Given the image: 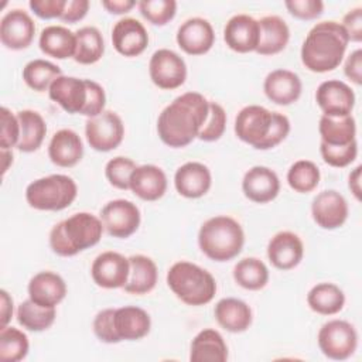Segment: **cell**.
<instances>
[{
    "instance_id": "1",
    "label": "cell",
    "mask_w": 362,
    "mask_h": 362,
    "mask_svg": "<svg viewBox=\"0 0 362 362\" xmlns=\"http://www.w3.org/2000/svg\"><path fill=\"white\" fill-rule=\"evenodd\" d=\"M209 112V102L198 92H185L165 106L157 119L160 140L181 148L198 137Z\"/></svg>"
},
{
    "instance_id": "2",
    "label": "cell",
    "mask_w": 362,
    "mask_h": 362,
    "mask_svg": "<svg viewBox=\"0 0 362 362\" xmlns=\"http://www.w3.org/2000/svg\"><path fill=\"white\" fill-rule=\"evenodd\" d=\"M348 44L349 40L341 23H317L301 45V62L311 72L334 71L342 62Z\"/></svg>"
},
{
    "instance_id": "3",
    "label": "cell",
    "mask_w": 362,
    "mask_h": 362,
    "mask_svg": "<svg viewBox=\"0 0 362 362\" xmlns=\"http://www.w3.org/2000/svg\"><path fill=\"white\" fill-rule=\"evenodd\" d=\"M286 115L270 112L260 105H249L235 117V134L256 150H270L279 146L290 133Z\"/></svg>"
},
{
    "instance_id": "4",
    "label": "cell",
    "mask_w": 362,
    "mask_h": 362,
    "mask_svg": "<svg viewBox=\"0 0 362 362\" xmlns=\"http://www.w3.org/2000/svg\"><path fill=\"white\" fill-rule=\"evenodd\" d=\"M102 233L103 223L98 216L78 212L52 226L49 246L58 256L69 257L98 245Z\"/></svg>"
},
{
    "instance_id": "5",
    "label": "cell",
    "mask_w": 362,
    "mask_h": 362,
    "mask_svg": "<svg viewBox=\"0 0 362 362\" xmlns=\"http://www.w3.org/2000/svg\"><path fill=\"white\" fill-rule=\"evenodd\" d=\"M198 245L201 252L211 260L228 262L242 252L245 232L232 216L216 215L201 225Z\"/></svg>"
},
{
    "instance_id": "6",
    "label": "cell",
    "mask_w": 362,
    "mask_h": 362,
    "mask_svg": "<svg viewBox=\"0 0 362 362\" xmlns=\"http://www.w3.org/2000/svg\"><path fill=\"white\" fill-rule=\"evenodd\" d=\"M170 290L188 305H205L216 293L214 276L201 266L191 262H177L167 272Z\"/></svg>"
},
{
    "instance_id": "7",
    "label": "cell",
    "mask_w": 362,
    "mask_h": 362,
    "mask_svg": "<svg viewBox=\"0 0 362 362\" xmlns=\"http://www.w3.org/2000/svg\"><path fill=\"white\" fill-rule=\"evenodd\" d=\"M76 195V182L65 174L38 178L25 188L28 205L38 211H62L75 201Z\"/></svg>"
},
{
    "instance_id": "8",
    "label": "cell",
    "mask_w": 362,
    "mask_h": 362,
    "mask_svg": "<svg viewBox=\"0 0 362 362\" xmlns=\"http://www.w3.org/2000/svg\"><path fill=\"white\" fill-rule=\"evenodd\" d=\"M318 346L321 352L334 361H345L354 355L358 346V332L345 320H331L318 331Z\"/></svg>"
},
{
    "instance_id": "9",
    "label": "cell",
    "mask_w": 362,
    "mask_h": 362,
    "mask_svg": "<svg viewBox=\"0 0 362 362\" xmlns=\"http://www.w3.org/2000/svg\"><path fill=\"white\" fill-rule=\"evenodd\" d=\"M85 136L93 150L106 153L115 150L123 141L124 124L116 112L103 110L95 117H88Z\"/></svg>"
},
{
    "instance_id": "10",
    "label": "cell",
    "mask_w": 362,
    "mask_h": 362,
    "mask_svg": "<svg viewBox=\"0 0 362 362\" xmlns=\"http://www.w3.org/2000/svg\"><path fill=\"white\" fill-rule=\"evenodd\" d=\"M150 79L160 89H177L187 79L185 61L173 49L160 48L154 51L148 62Z\"/></svg>"
},
{
    "instance_id": "11",
    "label": "cell",
    "mask_w": 362,
    "mask_h": 362,
    "mask_svg": "<svg viewBox=\"0 0 362 362\" xmlns=\"http://www.w3.org/2000/svg\"><path fill=\"white\" fill-rule=\"evenodd\" d=\"M100 221L110 236L126 239L139 229L141 215L137 205L132 201L113 199L102 208Z\"/></svg>"
},
{
    "instance_id": "12",
    "label": "cell",
    "mask_w": 362,
    "mask_h": 362,
    "mask_svg": "<svg viewBox=\"0 0 362 362\" xmlns=\"http://www.w3.org/2000/svg\"><path fill=\"white\" fill-rule=\"evenodd\" d=\"M315 100L322 115L342 117L351 115L355 106V93L348 83L338 79H328L318 85Z\"/></svg>"
},
{
    "instance_id": "13",
    "label": "cell",
    "mask_w": 362,
    "mask_h": 362,
    "mask_svg": "<svg viewBox=\"0 0 362 362\" xmlns=\"http://www.w3.org/2000/svg\"><path fill=\"white\" fill-rule=\"evenodd\" d=\"M130 263L119 252L107 250L98 255L90 267L93 281L102 288H120L129 279Z\"/></svg>"
},
{
    "instance_id": "14",
    "label": "cell",
    "mask_w": 362,
    "mask_h": 362,
    "mask_svg": "<svg viewBox=\"0 0 362 362\" xmlns=\"http://www.w3.org/2000/svg\"><path fill=\"white\" fill-rule=\"evenodd\" d=\"M349 208L342 194L335 189H325L317 194L311 204V215L314 222L322 229H337L342 226L348 218Z\"/></svg>"
},
{
    "instance_id": "15",
    "label": "cell",
    "mask_w": 362,
    "mask_h": 362,
    "mask_svg": "<svg viewBox=\"0 0 362 362\" xmlns=\"http://www.w3.org/2000/svg\"><path fill=\"white\" fill-rule=\"evenodd\" d=\"M35 34V24L31 16L21 10L14 8L7 11L0 21V41L8 49L27 48Z\"/></svg>"
},
{
    "instance_id": "16",
    "label": "cell",
    "mask_w": 362,
    "mask_h": 362,
    "mask_svg": "<svg viewBox=\"0 0 362 362\" xmlns=\"http://www.w3.org/2000/svg\"><path fill=\"white\" fill-rule=\"evenodd\" d=\"M175 40L184 52L189 55H204L215 42V31L208 20L192 17L178 27Z\"/></svg>"
},
{
    "instance_id": "17",
    "label": "cell",
    "mask_w": 362,
    "mask_h": 362,
    "mask_svg": "<svg viewBox=\"0 0 362 362\" xmlns=\"http://www.w3.org/2000/svg\"><path fill=\"white\" fill-rule=\"evenodd\" d=\"M260 38L259 21L247 14H236L228 20L223 28L226 45L240 54L256 51Z\"/></svg>"
},
{
    "instance_id": "18",
    "label": "cell",
    "mask_w": 362,
    "mask_h": 362,
    "mask_svg": "<svg viewBox=\"0 0 362 362\" xmlns=\"http://www.w3.org/2000/svg\"><path fill=\"white\" fill-rule=\"evenodd\" d=\"M242 191L249 201L266 204L279 195L280 180L272 168L255 165L245 173L242 180Z\"/></svg>"
},
{
    "instance_id": "19",
    "label": "cell",
    "mask_w": 362,
    "mask_h": 362,
    "mask_svg": "<svg viewBox=\"0 0 362 362\" xmlns=\"http://www.w3.org/2000/svg\"><path fill=\"white\" fill-rule=\"evenodd\" d=\"M49 99L58 103L65 112L82 113L88 100L86 79L75 76H58L48 89Z\"/></svg>"
},
{
    "instance_id": "20",
    "label": "cell",
    "mask_w": 362,
    "mask_h": 362,
    "mask_svg": "<svg viewBox=\"0 0 362 362\" xmlns=\"http://www.w3.org/2000/svg\"><path fill=\"white\" fill-rule=\"evenodd\" d=\"M112 42L115 49L123 57H137L148 45L146 27L133 17L119 20L112 28Z\"/></svg>"
},
{
    "instance_id": "21",
    "label": "cell",
    "mask_w": 362,
    "mask_h": 362,
    "mask_svg": "<svg viewBox=\"0 0 362 362\" xmlns=\"http://www.w3.org/2000/svg\"><path fill=\"white\" fill-rule=\"evenodd\" d=\"M304 255L303 240L290 230L277 232L267 245V257L279 270H291L301 262Z\"/></svg>"
},
{
    "instance_id": "22",
    "label": "cell",
    "mask_w": 362,
    "mask_h": 362,
    "mask_svg": "<svg viewBox=\"0 0 362 362\" xmlns=\"http://www.w3.org/2000/svg\"><path fill=\"white\" fill-rule=\"evenodd\" d=\"M263 90L269 100L287 106L298 100L303 90L300 76L288 69H274L264 78Z\"/></svg>"
},
{
    "instance_id": "23",
    "label": "cell",
    "mask_w": 362,
    "mask_h": 362,
    "mask_svg": "<svg viewBox=\"0 0 362 362\" xmlns=\"http://www.w3.org/2000/svg\"><path fill=\"white\" fill-rule=\"evenodd\" d=\"M212 184L209 168L198 161H188L180 165L174 174V185L180 195L185 198L204 197Z\"/></svg>"
},
{
    "instance_id": "24",
    "label": "cell",
    "mask_w": 362,
    "mask_h": 362,
    "mask_svg": "<svg viewBox=\"0 0 362 362\" xmlns=\"http://www.w3.org/2000/svg\"><path fill=\"white\" fill-rule=\"evenodd\" d=\"M167 175L158 165H137L130 175L132 192L144 201H157L167 191Z\"/></svg>"
},
{
    "instance_id": "25",
    "label": "cell",
    "mask_w": 362,
    "mask_h": 362,
    "mask_svg": "<svg viewBox=\"0 0 362 362\" xmlns=\"http://www.w3.org/2000/svg\"><path fill=\"white\" fill-rule=\"evenodd\" d=\"M115 331L120 341H137L144 338L151 328V320L146 310L136 305L115 308Z\"/></svg>"
},
{
    "instance_id": "26",
    "label": "cell",
    "mask_w": 362,
    "mask_h": 362,
    "mask_svg": "<svg viewBox=\"0 0 362 362\" xmlns=\"http://www.w3.org/2000/svg\"><path fill=\"white\" fill-rule=\"evenodd\" d=\"M83 156V144L79 134L71 129H61L54 133L48 144L49 160L64 168L76 165Z\"/></svg>"
},
{
    "instance_id": "27",
    "label": "cell",
    "mask_w": 362,
    "mask_h": 362,
    "mask_svg": "<svg viewBox=\"0 0 362 362\" xmlns=\"http://www.w3.org/2000/svg\"><path fill=\"white\" fill-rule=\"evenodd\" d=\"M28 297L42 307H55L66 296L64 279L54 272H40L28 283Z\"/></svg>"
},
{
    "instance_id": "28",
    "label": "cell",
    "mask_w": 362,
    "mask_h": 362,
    "mask_svg": "<svg viewBox=\"0 0 362 362\" xmlns=\"http://www.w3.org/2000/svg\"><path fill=\"white\" fill-rule=\"evenodd\" d=\"M218 324L233 334L246 331L252 325V310L250 307L235 297H226L216 303L214 310Z\"/></svg>"
},
{
    "instance_id": "29",
    "label": "cell",
    "mask_w": 362,
    "mask_h": 362,
    "mask_svg": "<svg viewBox=\"0 0 362 362\" xmlns=\"http://www.w3.org/2000/svg\"><path fill=\"white\" fill-rule=\"evenodd\" d=\"M129 279L123 286V290L136 296L150 293L156 287L158 277V270L154 260L144 255H133L129 257Z\"/></svg>"
},
{
    "instance_id": "30",
    "label": "cell",
    "mask_w": 362,
    "mask_h": 362,
    "mask_svg": "<svg viewBox=\"0 0 362 362\" xmlns=\"http://www.w3.org/2000/svg\"><path fill=\"white\" fill-rule=\"evenodd\" d=\"M228 346L223 337L212 328L199 331L189 348L191 362H226Z\"/></svg>"
},
{
    "instance_id": "31",
    "label": "cell",
    "mask_w": 362,
    "mask_h": 362,
    "mask_svg": "<svg viewBox=\"0 0 362 362\" xmlns=\"http://www.w3.org/2000/svg\"><path fill=\"white\" fill-rule=\"evenodd\" d=\"M260 38L256 52L260 55H274L283 51L290 40V28L279 16H264L259 20Z\"/></svg>"
},
{
    "instance_id": "32",
    "label": "cell",
    "mask_w": 362,
    "mask_h": 362,
    "mask_svg": "<svg viewBox=\"0 0 362 362\" xmlns=\"http://www.w3.org/2000/svg\"><path fill=\"white\" fill-rule=\"evenodd\" d=\"M40 49L52 58L66 59L74 58L76 49V35L64 25L45 27L38 40Z\"/></svg>"
},
{
    "instance_id": "33",
    "label": "cell",
    "mask_w": 362,
    "mask_h": 362,
    "mask_svg": "<svg viewBox=\"0 0 362 362\" xmlns=\"http://www.w3.org/2000/svg\"><path fill=\"white\" fill-rule=\"evenodd\" d=\"M20 123V140L17 148L23 153H33L38 150L47 134V124L42 116L30 109L20 110L17 113Z\"/></svg>"
},
{
    "instance_id": "34",
    "label": "cell",
    "mask_w": 362,
    "mask_h": 362,
    "mask_svg": "<svg viewBox=\"0 0 362 362\" xmlns=\"http://www.w3.org/2000/svg\"><path fill=\"white\" fill-rule=\"evenodd\" d=\"M321 141L328 146H345L356 140V123L352 115L329 117L322 115L318 123Z\"/></svg>"
},
{
    "instance_id": "35",
    "label": "cell",
    "mask_w": 362,
    "mask_h": 362,
    "mask_svg": "<svg viewBox=\"0 0 362 362\" xmlns=\"http://www.w3.org/2000/svg\"><path fill=\"white\" fill-rule=\"evenodd\" d=\"M308 307L321 315H334L344 308L345 294L334 283H318L307 294Z\"/></svg>"
},
{
    "instance_id": "36",
    "label": "cell",
    "mask_w": 362,
    "mask_h": 362,
    "mask_svg": "<svg viewBox=\"0 0 362 362\" xmlns=\"http://www.w3.org/2000/svg\"><path fill=\"white\" fill-rule=\"evenodd\" d=\"M76 49L74 59L82 65L98 62L105 52V42L100 31L93 25H85L76 33Z\"/></svg>"
},
{
    "instance_id": "37",
    "label": "cell",
    "mask_w": 362,
    "mask_h": 362,
    "mask_svg": "<svg viewBox=\"0 0 362 362\" xmlns=\"http://www.w3.org/2000/svg\"><path fill=\"white\" fill-rule=\"evenodd\" d=\"M55 317V307H42L30 297L17 307V321L28 331L41 332L48 329L54 324Z\"/></svg>"
},
{
    "instance_id": "38",
    "label": "cell",
    "mask_w": 362,
    "mask_h": 362,
    "mask_svg": "<svg viewBox=\"0 0 362 362\" xmlns=\"http://www.w3.org/2000/svg\"><path fill=\"white\" fill-rule=\"evenodd\" d=\"M233 280L246 290H260L269 281V269L257 257H245L233 267Z\"/></svg>"
},
{
    "instance_id": "39",
    "label": "cell",
    "mask_w": 362,
    "mask_h": 362,
    "mask_svg": "<svg viewBox=\"0 0 362 362\" xmlns=\"http://www.w3.org/2000/svg\"><path fill=\"white\" fill-rule=\"evenodd\" d=\"M61 68L45 59H33L23 68V79L31 89L37 92L48 90L51 83L61 76Z\"/></svg>"
},
{
    "instance_id": "40",
    "label": "cell",
    "mask_w": 362,
    "mask_h": 362,
    "mask_svg": "<svg viewBox=\"0 0 362 362\" xmlns=\"http://www.w3.org/2000/svg\"><path fill=\"white\" fill-rule=\"evenodd\" d=\"M30 342L27 335L14 327L0 328V361L18 362L28 354Z\"/></svg>"
},
{
    "instance_id": "41",
    "label": "cell",
    "mask_w": 362,
    "mask_h": 362,
    "mask_svg": "<svg viewBox=\"0 0 362 362\" xmlns=\"http://www.w3.org/2000/svg\"><path fill=\"white\" fill-rule=\"evenodd\" d=\"M320 178V168L310 160H298L293 163L287 171V182L290 188L300 194H307L315 189Z\"/></svg>"
},
{
    "instance_id": "42",
    "label": "cell",
    "mask_w": 362,
    "mask_h": 362,
    "mask_svg": "<svg viewBox=\"0 0 362 362\" xmlns=\"http://www.w3.org/2000/svg\"><path fill=\"white\" fill-rule=\"evenodd\" d=\"M140 14L153 25H165L177 13L174 0H143L137 3Z\"/></svg>"
},
{
    "instance_id": "43",
    "label": "cell",
    "mask_w": 362,
    "mask_h": 362,
    "mask_svg": "<svg viewBox=\"0 0 362 362\" xmlns=\"http://www.w3.org/2000/svg\"><path fill=\"white\" fill-rule=\"evenodd\" d=\"M136 167L137 165L132 158L117 156L106 163L105 175H106L107 181L110 182V185H113L115 188L129 189L130 175Z\"/></svg>"
},
{
    "instance_id": "44",
    "label": "cell",
    "mask_w": 362,
    "mask_h": 362,
    "mask_svg": "<svg viewBox=\"0 0 362 362\" xmlns=\"http://www.w3.org/2000/svg\"><path fill=\"white\" fill-rule=\"evenodd\" d=\"M320 153L322 160L328 165L342 168L349 165L352 161H355L358 156V143L356 140H354L345 146H328L321 141Z\"/></svg>"
},
{
    "instance_id": "45",
    "label": "cell",
    "mask_w": 362,
    "mask_h": 362,
    "mask_svg": "<svg viewBox=\"0 0 362 362\" xmlns=\"http://www.w3.org/2000/svg\"><path fill=\"white\" fill-rule=\"evenodd\" d=\"M225 127H226L225 109L216 102H209L208 117L198 134V139L202 141H216L222 137Z\"/></svg>"
},
{
    "instance_id": "46",
    "label": "cell",
    "mask_w": 362,
    "mask_h": 362,
    "mask_svg": "<svg viewBox=\"0 0 362 362\" xmlns=\"http://www.w3.org/2000/svg\"><path fill=\"white\" fill-rule=\"evenodd\" d=\"M115 308H105L99 311L93 320V334L100 342L105 344H117L120 342L113 324Z\"/></svg>"
},
{
    "instance_id": "47",
    "label": "cell",
    "mask_w": 362,
    "mask_h": 362,
    "mask_svg": "<svg viewBox=\"0 0 362 362\" xmlns=\"http://www.w3.org/2000/svg\"><path fill=\"white\" fill-rule=\"evenodd\" d=\"M20 140V123L17 115H14L7 107H1V136L0 146L1 148L10 150L11 147H17Z\"/></svg>"
},
{
    "instance_id": "48",
    "label": "cell",
    "mask_w": 362,
    "mask_h": 362,
    "mask_svg": "<svg viewBox=\"0 0 362 362\" xmlns=\"http://www.w3.org/2000/svg\"><path fill=\"white\" fill-rule=\"evenodd\" d=\"M284 6L293 17L300 20L318 18L324 11V3L321 0H287Z\"/></svg>"
},
{
    "instance_id": "49",
    "label": "cell",
    "mask_w": 362,
    "mask_h": 362,
    "mask_svg": "<svg viewBox=\"0 0 362 362\" xmlns=\"http://www.w3.org/2000/svg\"><path fill=\"white\" fill-rule=\"evenodd\" d=\"M86 85H88V100H86V106L81 115L88 116V117H95L105 110L106 95H105L103 88L98 82L86 79Z\"/></svg>"
},
{
    "instance_id": "50",
    "label": "cell",
    "mask_w": 362,
    "mask_h": 362,
    "mask_svg": "<svg viewBox=\"0 0 362 362\" xmlns=\"http://www.w3.org/2000/svg\"><path fill=\"white\" fill-rule=\"evenodd\" d=\"M66 0H31L28 3L31 11L40 18H59L65 8Z\"/></svg>"
},
{
    "instance_id": "51",
    "label": "cell",
    "mask_w": 362,
    "mask_h": 362,
    "mask_svg": "<svg viewBox=\"0 0 362 362\" xmlns=\"http://www.w3.org/2000/svg\"><path fill=\"white\" fill-rule=\"evenodd\" d=\"M341 25L344 27L349 41L361 42L362 41V7H355L349 10L344 16Z\"/></svg>"
},
{
    "instance_id": "52",
    "label": "cell",
    "mask_w": 362,
    "mask_h": 362,
    "mask_svg": "<svg viewBox=\"0 0 362 362\" xmlns=\"http://www.w3.org/2000/svg\"><path fill=\"white\" fill-rule=\"evenodd\" d=\"M89 10L88 0H66L62 16L59 17L64 23H76L82 20Z\"/></svg>"
},
{
    "instance_id": "53",
    "label": "cell",
    "mask_w": 362,
    "mask_h": 362,
    "mask_svg": "<svg viewBox=\"0 0 362 362\" xmlns=\"http://www.w3.org/2000/svg\"><path fill=\"white\" fill-rule=\"evenodd\" d=\"M344 74L354 83H362V49L358 48L352 51L344 64Z\"/></svg>"
},
{
    "instance_id": "54",
    "label": "cell",
    "mask_w": 362,
    "mask_h": 362,
    "mask_svg": "<svg viewBox=\"0 0 362 362\" xmlns=\"http://www.w3.org/2000/svg\"><path fill=\"white\" fill-rule=\"evenodd\" d=\"M13 317V298L6 290H0V328L7 327Z\"/></svg>"
},
{
    "instance_id": "55",
    "label": "cell",
    "mask_w": 362,
    "mask_h": 362,
    "mask_svg": "<svg viewBox=\"0 0 362 362\" xmlns=\"http://www.w3.org/2000/svg\"><path fill=\"white\" fill-rule=\"evenodd\" d=\"M102 6L110 14H124L136 6V1L134 0H103Z\"/></svg>"
},
{
    "instance_id": "56",
    "label": "cell",
    "mask_w": 362,
    "mask_h": 362,
    "mask_svg": "<svg viewBox=\"0 0 362 362\" xmlns=\"http://www.w3.org/2000/svg\"><path fill=\"white\" fill-rule=\"evenodd\" d=\"M361 165L355 167L348 177V187L356 199H361Z\"/></svg>"
},
{
    "instance_id": "57",
    "label": "cell",
    "mask_w": 362,
    "mask_h": 362,
    "mask_svg": "<svg viewBox=\"0 0 362 362\" xmlns=\"http://www.w3.org/2000/svg\"><path fill=\"white\" fill-rule=\"evenodd\" d=\"M1 160H3V167H1V173L4 174L8 170L10 163H13V153L11 150L7 148H1Z\"/></svg>"
}]
</instances>
